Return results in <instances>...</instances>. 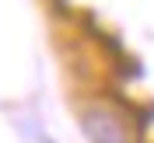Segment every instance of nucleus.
<instances>
[{
    "label": "nucleus",
    "mask_w": 154,
    "mask_h": 143,
    "mask_svg": "<svg viewBox=\"0 0 154 143\" xmlns=\"http://www.w3.org/2000/svg\"><path fill=\"white\" fill-rule=\"evenodd\" d=\"M77 129L84 143H140L133 119L112 98H88L77 105Z\"/></svg>",
    "instance_id": "nucleus-1"
}]
</instances>
